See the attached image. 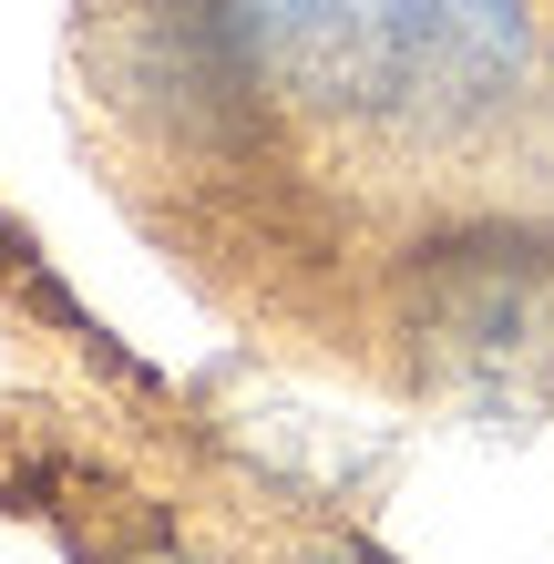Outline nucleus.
Returning <instances> with one entry per match:
<instances>
[{"instance_id":"f257e3e1","label":"nucleus","mask_w":554,"mask_h":564,"mask_svg":"<svg viewBox=\"0 0 554 564\" xmlns=\"http://www.w3.org/2000/svg\"><path fill=\"white\" fill-rule=\"evenodd\" d=\"M257 62L339 123H472L524 73V0H237Z\"/></svg>"},{"instance_id":"f03ea898","label":"nucleus","mask_w":554,"mask_h":564,"mask_svg":"<svg viewBox=\"0 0 554 564\" xmlns=\"http://www.w3.org/2000/svg\"><path fill=\"white\" fill-rule=\"evenodd\" d=\"M421 380L482 421H524L554 390V247L482 237L421 278Z\"/></svg>"},{"instance_id":"7ed1b4c3","label":"nucleus","mask_w":554,"mask_h":564,"mask_svg":"<svg viewBox=\"0 0 554 564\" xmlns=\"http://www.w3.org/2000/svg\"><path fill=\"white\" fill-rule=\"evenodd\" d=\"M339 564H349V554H339Z\"/></svg>"}]
</instances>
